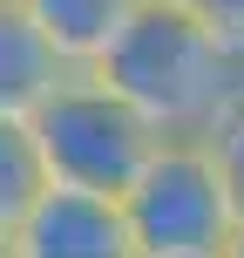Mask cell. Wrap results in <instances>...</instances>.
<instances>
[{
  "label": "cell",
  "instance_id": "cell-6",
  "mask_svg": "<svg viewBox=\"0 0 244 258\" xmlns=\"http://www.w3.org/2000/svg\"><path fill=\"white\" fill-rule=\"evenodd\" d=\"M61 82H68V68L34 34V21L14 0H0V122H27Z\"/></svg>",
  "mask_w": 244,
  "mask_h": 258
},
{
  "label": "cell",
  "instance_id": "cell-5",
  "mask_svg": "<svg viewBox=\"0 0 244 258\" xmlns=\"http://www.w3.org/2000/svg\"><path fill=\"white\" fill-rule=\"evenodd\" d=\"M14 7L34 21V34L54 48V61H61L68 75H89V68L116 48V34L129 27L136 0H14Z\"/></svg>",
  "mask_w": 244,
  "mask_h": 258
},
{
  "label": "cell",
  "instance_id": "cell-2",
  "mask_svg": "<svg viewBox=\"0 0 244 258\" xmlns=\"http://www.w3.org/2000/svg\"><path fill=\"white\" fill-rule=\"evenodd\" d=\"M27 136L48 170V190H82V197H122L136 183V170L149 163V150L163 143L95 75H68L27 116Z\"/></svg>",
  "mask_w": 244,
  "mask_h": 258
},
{
  "label": "cell",
  "instance_id": "cell-7",
  "mask_svg": "<svg viewBox=\"0 0 244 258\" xmlns=\"http://www.w3.org/2000/svg\"><path fill=\"white\" fill-rule=\"evenodd\" d=\"M41 190H48V170L34 156L27 122H0V238H14V224L34 211Z\"/></svg>",
  "mask_w": 244,
  "mask_h": 258
},
{
  "label": "cell",
  "instance_id": "cell-4",
  "mask_svg": "<svg viewBox=\"0 0 244 258\" xmlns=\"http://www.w3.org/2000/svg\"><path fill=\"white\" fill-rule=\"evenodd\" d=\"M7 245H14V258H136L122 204L82 197V190H41Z\"/></svg>",
  "mask_w": 244,
  "mask_h": 258
},
{
  "label": "cell",
  "instance_id": "cell-8",
  "mask_svg": "<svg viewBox=\"0 0 244 258\" xmlns=\"http://www.w3.org/2000/svg\"><path fill=\"white\" fill-rule=\"evenodd\" d=\"M210 163H217V177H224V190H231V211H237V224H244V95L231 109H224L217 122H210Z\"/></svg>",
  "mask_w": 244,
  "mask_h": 258
},
{
  "label": "cell",
  "instance_id": "cell-10",
  "mask_svg": "<svg viewBox=\"0 0 244 258\" xmlns=\"http://www.w3.org/2000/svg\"><path fill=\"white\" fill-rule=\"evenodd\" d=\"M217 258H244V224H237V231H231V245H224Z\"/></svg>",
  "mask_w": 244,
  "mask_h": 258
},
{
  "label": "cell",
  "instance_id": "cell-1",
  "mask_svg": "<svg viewBox=\"0 0 244 258\" xmlns=\"http://www.w3.org/2000/svg\"><path fill=\"white\" fill-rule=\"evenodd\" d=\"M156 136H210V122L244 95V48L217 41L177 0H136L116 48L89 68Z\"/></svg>",
  "mask_w": 244,
  "mask_h": 258
},
{
  "label": "cell",
  "instance_id": "cell-3",
  "mask_svg": "<svg viewBox=\"0 0 244 258\" xmlns=\"http://www.w3.org/2000/svg\"><path fill=\"white\" fill-rule=\"evenodd\" d=\"M116 204L136 238V258H217L237 231L231 190L204 136H163Z\"/></svg>",
  "mask_w": 244,
  "mask_h": 258
},
{
  "label": "cell",
  "instance_id": "cell-11",
  "mask_svg": "<svg viewBox=\"0 0 244 258\" xmlns=\"http://www.w3.org/2000/svg\"><path fill=\"white\" fill-rule=\"evenodd\" d=\"M0 258H14V245H7V238H0Z\"/></svg>",
  "mask_w": 244,
  "mask_h": 258
},
{
  "label": "cell",
  "instance_id": "cell-9",
  "mask_svg": "<svg viewBox=\"0 0 244 258\" xmlns=\"http://www.w3.org/2000/svg\"><path fill=\"white\" fill-rule=\"evenodd\" d=\"M190 21H204L217 41H231V48H244V0H177Z\"/></svg>",
  "mask_w": 244,
  "mask_h": 258
}]
</instances>
